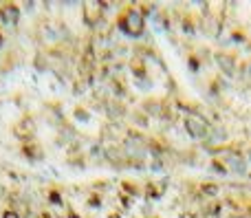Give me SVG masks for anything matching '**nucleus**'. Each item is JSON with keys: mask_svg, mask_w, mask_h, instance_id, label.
I'll use <instances>...</instances> for the list:
<instances>
[{"mask_svg": "<svg viewBox=\"0 0 251 218\" xmlns=\"http://www.w3.org/2000/svg\"><path fill=\"white\" fill-rule=\"evenodd\" d=\"M4 218H18V214H16V212H7V214H4Z\"/></svg>", "mask_w": 251, "mask_h": 218, "instance_id": "nucleus-1", "label": "nucleus"}]
</instances>
